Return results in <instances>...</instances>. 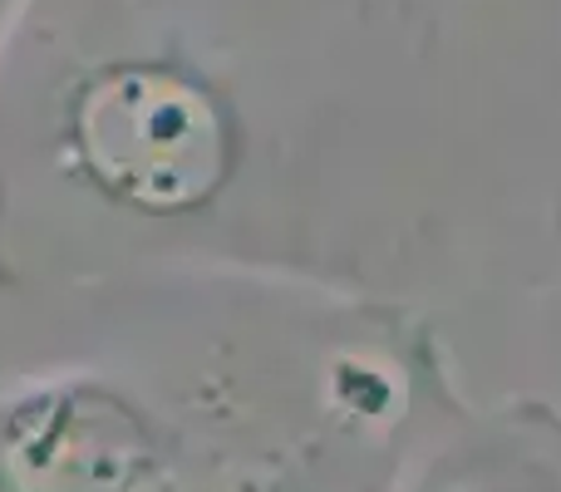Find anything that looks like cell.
<instances>
[{"label":"cell","instance_id":"obj_1","mask_svg":"<svg viewBox=\"0 0 561 492\" xmlns=\"http://www.w3.org/2000/svg\"><path fill=\"white\" fill-rule=\"evenodd\" d=\"M0 217L124 232L153 281L409 310L468 365L561 290V99L369 0H30L0 49Z\"/></svg>","mask_w":561,"mask_h":492},{"label":"cell","instance_id":"obj_2","mask_svg":"<svg viewBox=\"0 0 561 492\" xmlns=\"http://www.w3.org/2000/svg\"><path fill=\"white\" fill-rule=\"evenodd\" d=\"M389 492H561V399L468 389L419 438Z\"/></svg>","mask_w":561,"mask_h":492},{"label":"cell","instance_id":"obj_3","mask_svg":"<svg viewBox=\"0 0 561 492\" xmlns=\"http://www.w3.org/2000/svg\"><path fill=\"white\" fill-rule=\"evenodd\" d=\"M25 5H30V0H0V49H5V39L15 35V25H20V15H25Z\"/></svg>","mask_w":561,"mask_h":492}]
</instances>
